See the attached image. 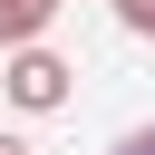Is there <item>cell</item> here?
<instances>
[{
    "label": "cell",
    "mask_w": 155,
    "mask_h": 155,
    "mask_svg": "<svg viewBox=\"0 0 155 155\" xmlns=\"http://www.w3.org/2000/svg\"><path fill=\"white\" fill-rule=\"evenodd\" d=\"M48 19H58V0H0V48H39Z\"/></svg>",
    "instance_id": "cell-2"
},
{
    "label": "cell",
    "mask_w": 155,
    "mask_h": 155,
    "mask_svg": "<svg viewBox=\"0 0 155 155\" xmlns=\"http://www.w3.org/2000/svg\"><path fill=\"white\" fill-rule=\"evenodd\" d=\"M116 155H155V126H136V136H116Z\"/></svg>",
    "instance_id": "cell-3"
},
{
    "label": "cell",
    "mask_w": 155,
    "mask_h": 155,
    "mask_svg": "<svg viewBox=\"0 0 155 155\" xmlns=\"http://www.w3.org/2000/svg\"><path fill=\"white\" fill-rule=\"evenodd\" d=\"M145 10H155V0H116V19H126V29H136V19H145Z\"/></svg>",
    "instance_id": "cell-4"
},
{
    "label": "cell",
    "mask_w": 155,
    "mask_h": 155,
    "mask_svg": "<svg viewBox=\"0 0 155 155\" xmlns=\"http://www.w3.org/2000/svg\"><path fill=\"white\" fill-rule=\"evenodd\" d=\"M68 58L58 48H10V78H0V97L10 107H29V116H48V107H68Z\"/></svg>",
    "instance_id": "cell-1"
},
{
    "label": "cell",
    "mask_w": 155,
    "mask_h": 155,
    "mask_svg": "<svg viewBox=\"0 0 155 155\" xmlns=\"http://www.w3.org/2000/svg\"><path fill=\"white\" fill-rule=\"evenodd\" d=\"M0 155H29V145H19V136H0Z\"/></svg>",
    "instance_id": "cell-5"
}]
</instances>
